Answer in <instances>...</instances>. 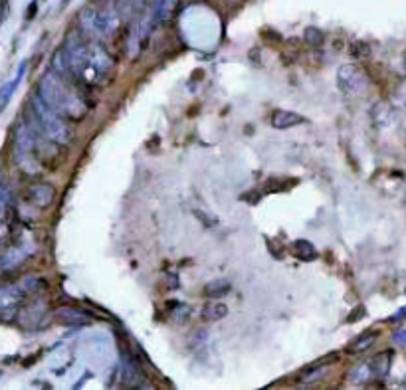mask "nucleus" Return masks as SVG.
Wrapping results in <instances>:
<instances>
[{
    "instance_id": "obj_1",
    "label": "nucleus",
    "mask_w": 406,
    "mask_h": 390,
    "mask_svg": "<svg viewBox=\"0 0 406 390\" xmlns=\"http://www.w3.org/2000/svg\"><path fill=\"white\" fill-rule=\"evenodd\" d=\"M74 79H66L48 70L38 84L36 93L42 97L46 106L52 107L61 117L72 121H81L90 113V106L86 104L84 95L75 88Z\"/></svg>"
},
{
    "instance_id": "obj_2",
    "label": "nucleus",
    "mask_w": 406,
    "mask_h": 390,
    "mask_svg": "<svg viewBox=\"0 0 406 390\" xmlns=\"http://www.w3.org/2000/svg\"><path fill=\"white\" fill-rule=\"evenodd\" d=\"M26 123L32 127V131L40 141H52L56 145H68L74 139V129L66 117L56 113L52 107H48L42 101L38 93H34L30 104L26 107Z\"/></svg>"
},
{
    "instance_id": "obj_3",
    "label": "nucleus",
    "mask_w": 406,
    "mask_h": 390,
    "mask_svg": "<svg viewBox=\"0 0 406 390\" xmlns=\"http://www.w3.org/2000/svg\"><path fill=\"white\" fill-rule=\"evenodd\" d=\"M38 143H42L36 133L32 131V127L24 119H20L14 127V159L18 166L26 173V175H38L42 170L40 161L36 157V147Z\"/></svg>"
},
{
    "instance_id": "obj_4",
    "label": "nucleus",
    "mask_w": 406,
    "mask_h": 390,
    "mask_svg": "<svg viewBox=\"0 0 406 390\" xmlns=\"http://www.w3.org/2000/svg\"><path fill=\"white\" fill-rule=\"evenodd\" d=\"M337 86L345 95H362L369 90V77L355 64H345L337 70Z\"/></svg>"
},
{
    "instance_id": "obj_5",
    "label": "nucleus",
    "mask_w": 406,
    "mask_h": 390,
    "mask_svg": "<svg viewBox=\"0 0 406 390\" xmlns=\"http://www.w3.org/2000/svg\"><path fill=\"white\" fill-rule=\"evenodd\" d=\"M26 291L22 284H0V319H16L20 305L26 301Z\"/></svg>"
},
{
    "instance_id": "obj_6",
    "label": "nucleus",
    "mask_w": 406,
    "mask_h": 390,
    "mask_svg": "<svg viewBox=\"0 0 406 390\" xmlns=\"http://www.w3.org/2000/svg\"><path fill=\"white\" fill-rule=\"evenodd\" d=\"M48 317H50V311H48V305L42 300L34 301V303L26 305V307H20L18 313H16L18 323L22 327H26V329H40V327H44Z\"/></svg>"
},
{
    "instance_id": "obj_7",
    "label": "nucleus",
    "mask_w": 406,
    "mask_h": 390,
    "mask_svg": "<svg viewBox=\"0 0 406 390\" xmlns=\"http://www.w3.org/2000/svg\"><path fill=\"white\" fill-rule=\"evenodd\" d=\"M26 200L32 206L46 211L56 202V186L50 182H32L26 188Z\"/></svg>"
},
{
    "instance_id": "obj_8",
    "label": "nucleus",
    "mask_w": 406,
    "mask_h": 390,
    "mask_svg": "<svg viewBox=\"0 0 406 390\" xmlns=\"http://www.w3.org/2000/svg\"><path fill=\"white\" fill-rule=\"evenodd\" d=\"M54 317L66 327H86L91 323V317L86 311L75 309V307H60L54 311Z\"/></svg>"
},
{
    "instance_id": "obj_9",
    "label": "nucleus",
    "mask_w": 406,
    "mask_h": 390,
    "mask_svg": "<svg viewBox=\"0 0 406 390\" xmlns=\"http://www.w3.org/2000/svg\"><path fill=\"white\" fill-rule=\"evenodd\" d=\"M270 123L273 129H278V131H286V129H291V127H298V125L307 123V117H303V115L296 113V111L278 109V111H273V113H271Z\"/></svg>"
},
{
    "instance_id": "obj_10",
    "label": "nucleus",
    "mask_w": 406,
    "mask_h": 390,
    "mask_svg": "<svg viewBox=\"0 0 406 390\" xmlns=\"http://www.w3.org/2000/svg\"><path fill=\"white\" fill-rule=\"evenodd\" d=\"M179 0H155L153 4V24L155 26H166L171 22V18L177 10Z\"/></svg>"
},
{
    "instance_id": "obj_11",
    "label": "nucleus",
    "mask_w": 406,
    "mask_h": 390,
    "mask_svg": "<svg viewBox=\"0 0 406 390\" xmlns=\"http://www.w3.org/2000/svg\"><path fill=\"white\" fill-rule=\"evenodd\" d=\"M28 257L26 250L20 246H12L8 248L4 254H0V273L2 271H14L16 268H20L24 264V260Z\"/></svg>"
},
{
    "instance_id": "obj_12",
    "label": "nucleus",
    "mask_w": 406,
    "mask_h": 390,
    "mask_svg": "<svg viewBox=\"0 0 406 390\" xmlns=\"http://www.w3.org/2000/svg\"><path fill=\"white\" fill-rule=\"evenodd\" d=\"M337 357H331V359H325V360H319L317 364H313V367H309V369H305L303 373L300 375V382L301 384H316V382H319L323 376L329 373V367L325 364L327 360H335Z\"/></svg>"
},
{
    "instance_id": "obj_13",
    "label": "nucleus",
    "mask_w": 406,
    "mask_h": 390,
    "mask_svg": "<svg viewBox=\"0 0 406 390\" xmlns=\"http://www.w3.org/2000/svg\"><path fill=\"white\" fill-rule=\"evenodd\" d=\"M376 337H378V331H365L361 333L357 339H353V343L347 347V353L351 355H361L365 351H369L371 347L375 345Z\"/></svg>"
},
{
    "instance_id": "obj_14",
    "label": "nucleus",
    "mask_w": 406,
    "mask_h": 390,
    "mask_svg": "<svg viewBox=\"0 0 406 390\" xmlns=\"http://www.w3.org/2000/svg\"><path fill=\"white\" fill-rule=\"evenodd\" d=\"M291 252H293V255H296L298 260H301V262H313V260L319 257L317 248L309 240L291 242Z\"/></svg>"
},
{
    "instance_id": "obj_15",
    "label": "nucleus",
    "mask_w": 406,
    "mask_h": 390,
    "mask_svg": "<svg viewBox=\"0 0 406 390\" xmlns=\"http://www.w3.org/2000/svg\"><path fill=\"white\" fill-rule=\"evenodd\" d=\"M230 291H232V284L224 277H216V280H212L204 285V295L211 298V300H220V298L228 295Z\"/></svg>"
},
{
    "instance_id": "obj_16",
    "label": "nucleus",
    "mask_w": 406,
    "mask_h": 390,
    "mask_svg": "<svg viewBox=\"0 0 406 390\" xmlns=\"http://www.w3.org/2000/svg\"><path fill=\"white\" fill-rule=\"evenodd\" d=\"M375 378V373H373V367H371V360H365L361 364L353 367L351 373H349V380L353 384H367L369 380Z\"/></svg>"
},
{
    "instance_id": "obj_17",
    "label": "nucleus",
    "mask_w": 406,
    "mask_h": 390,
    "mask_svg": "<svg viewBox=\"0 0 406 390\" xmlns=\"http://www.w3.org/2000/svg\"><path fill=\"white\" fill-rule=\"evenodd\" d=\"M24 68H26V61H22L20 64V68H18V74L12 81H8V84H4V88L0 90V111L4 109V107L8 106V101H10V97H12V93L18 88V84L22 81V75H24Z\"/></svg>"
},
{
    "instance_id": "obj_18",
    "label": "nucleus",
    "mask_w": 406,
    "mask_h": 390,
    "mask_svg": "<svg viewBox=\"0 0 406 390\" xmlns=\"http://www.w3.org/2000/svg\"><path fill=\"white\" fill-rule=\"evenodd\" d=\"M10 202H12V196H10V191L4 184L2 175H0V234H4L6 218H8V212H10Z\"/></svg>"
},
{
    "instance_id": "obj_19",
    "label": "nucleus",
    "mask_w": 406,
    "mask_h": 390,
    "mask_svg": "<svg viewBox=\"0 0 406 390\" xmlns=\"http://www.w3.org/2000/svg\"><path fill=\"white\" fill-rule=\"evenodd\" d=\"M50 70L60 77H66V79H72V74H70V66H68V60H66V52L64 48H58L52 56V61H50Z\"/></svg>"
},
{
    "instance_id": "obj_20",
    "label": "nucleus",
    "mask_w": 406,
    "mask_h": 390,
    "mask_svg": "<svg viewBox=\"0 0 406 390\" xmlns=\"http://www.w3.org/2000/svg\"><path fill=\"white\" fill-rule=\"evenodd\" d=\"M200 315L204 321H220L228 315V307H226L222 301L214 300L212 303H206L200 311Z\"/></svg>"
},
{
    "instance_id": "obj_21",
    "label": "nucleus",
    "mask_w": 406,
    "mask_h": 390,
    "mask_svg": "<svg viewBox=\"0 0 406 390\" xmlns=\"http://www.w3.org/2000/svg\"><path fill=\"white\" fill-rule=\"evenodd\" d=\"M391 359V353H380V355H376L375 359L371 360V367H373V373H375L376 378H383V376L389 375Z\"/></svg>"
},
{
    "instance_id": "obj_22",
    "label": "nucleus",
    "mask_w": 406,
    "mask_h": 390,
    "mask_svg": "<svg viewBox=\"0 0 406 390\" xmlns=\"http://www.w3.org/2000/svg\"><path fill=\"white\" fill-rule=\"evenodd\" d=\"M191 313H193V309H191L188 305L179 303L177 307H173V309H171V321H173V323H177V325H182V323H186V321H188Z\"/></svg>"
},
{
    "instance_id": "obj_23",
    "label": "nucleus",
    "mask_w": 406,
    "mask_h": 390,
    "mask_svg": "<svg viewBox=\"0 0 406 390\" xmlns=\"http://www.w3.org/2000/svg\"><path fill=\"white\" fill-rule=\"evenodd\" d=\"M303 38H305V42H307V44L313 46V48H319V46H323V42H325V34L319 30V28H313V26L305 28V32H303Z\"/></svg>"
},
{
    "instance_id": "obj_24",
    "label": "nucleus",
    "mask_w": 406,
    "mask_h": 390,
    "mask_svg": "<svg viewBox=\"0 0 406 390\" xmlns=\"http://www.w3.org/2000/svg\"><path fill=\"white\" fill-rule=\"evenodd\" d=\"M195 216L202 222L204 228H209V230H214L216 226H218V218L216 216H212L211 212L206 211H195Z\"/></svg>"
},
{
    "instance_id": "obj_25",
    "label": "nucleus",
    "mask_w": 406,
    "mask_h": 390,
    "mask_svg": "<svg viewBox=\"0 0 406 390\" xmlns=\"http://www.w3.org/2000/svg\"><path fill=\"white\" fill-rule=\"evenodd\" d=\"M349 54L353 58H367L371 54V48L365 44V42H353V44L349 46Z\"/></svg>"
},
{
    "instance_id": "obj_26",
    "label": "nucleus",
    "mask_w": 406,
    "mask_h": 390,
    "mask_svg": "<svg viewBox=\"0 0 406 390\" xmlns=\"http://www.w3.org/2000/svg\"><path fill=\"white\" fill-rule=\"evenodd\" d=\"M392 343L396 347H400V349H406V329L396 331V333L392 335Z\"/></svg>"
},
{
    "instance_id": "obj_27",
    "label": "nucleus",
    "mask_w": 406,
    "mask_h": 390,
    "mask_svg": "<svg viewBox=\"0 0 406 390\" xmlns=\"http://www.w3.org/2000/svg\"><path fill=\"white\" fill-rule=\"evenodd\" d=\"M365 313H367V311H365V307H362V305H359V307H355V311H353L351 315L347 317V321H349V323H353V321H357V319L365 317Z\"/></svg>"
},
{
    "instance_id": "obj_28",
    "label": "nucleus",
    "mask_w": 406,
    "mask_h": 390,
    "mask_svg": "<svg viewBox=\"0 0 406 390\" xmlns=\"http://www.w3.org/2000/svg\"><path fill=\"white\" fill-rule=\"evenodd\" d=\"M6 10H8V0H0V24L6 16Z\"/></svg>"
},
{
    "instance_id": "obj_29",
    "label": "nucleus",
    "mask_w": 406,
    "mask_h": 390,
    "mask_svg": "<svg viewBox=\"0 0 406 390\" xmlns=\"http://www.w3.org/2000/svg\"><path fill=\"white\" fill-rule=\"evenodd\" d=\"M36 10H38V4H36V2H32L30 8L26 10V20H32V18H34V14H36Z\"/></svg>"
},
{
    "instance_id": "obj_30",
    "label": "nucleus",
    "mask_w": 406,
    "mask_h": 390,
    "mask_svg": "<svg viewBox=\"0 0 406 390\" xmlns=\"http://www.w3.org/2000/svg\"><path fill=\"white\" fill-rule=\"evenodd\" d=\"M64 2H66V4H68V2H70V0H64Z\"/></svg>"
}]
</instances>
